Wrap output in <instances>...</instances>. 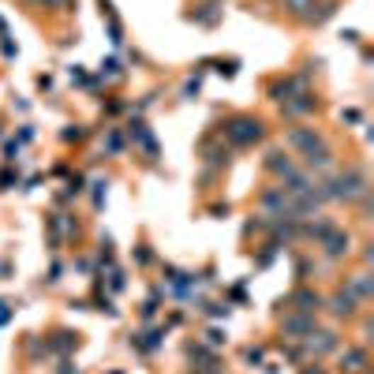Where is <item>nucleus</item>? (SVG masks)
I'll return each mask as SVG.
<instances>
[{
	"mask_svg": "<svg viewBox=\"0 0 374 374\" xmlns=\"http://www.w3.org/2000/svg\"><path fill=\"white\" fill-rule=\"evenodd\" d=\"M356 296L352 292H337V296H329V311L337 314V318H356Z\"/></svg>",
	"mask_w": 374,
	"mask_h": 374,
	"instance_id": "4",
	"label": "nucleus"
},
{
	"mask_svg": "<svg viewBox=\"0 0 374 374\" xmlns=\"http://www.w3.org/2000/svg\"><path fill=\"white\" fill-rule=\"evenodd\" d=\"M285 8L292 11V16H307V8H314V0H285Z\"/></svg>",
	"mask_w": 374,
	"mask_h": 374,
	"instance_id": "15",
	"label": "nucleus"
},
{
	"mask_svg": "<svg viewBox=\"0 0 374 374\" xmlns=\"http://www.w3.org/2000/svg\"><path fill=\"white\" fill-rule=\"evenodd\" d=\"M307 348H311V352H329V348H337V333H329V329L307 333Z\"/></svg>",
	"mask_w": 374,
	"mask_h": 374,
	"instance_id": "5",
	"label": "nucleus"
},
{
	"mask_svg": "<svg viewBox=\"0 0 374 374\" xmlns=\"http://www.w3.org/2000/svg\"><path fill=\"white\" fill-rule=\"evenodd\" d=\"M352 296H356V300H370V296H374L367 273H356V277H352Z\"/></svg>",
	"mask_w": 374,
	"mask_h": 374,
	"instance_id": "11",
	"label": "nucleus"
},
{
	"mask_svg": "<svg viewBox=\"0 0 374 374\" xmlns=\"http://www.w3.org/2000/svg\"><path fill=\"white\" fill-rule=\"evenodd\" d=\"M101 75H105V79H116V75H120V64H116V60L101 64Z\"/></svg>",
	"mask_w": 374,
	"mask_h": 374,
	"instance_id": "16",
	"label": "nucleus"
},
{
	"mask_svg": "<svg viewBox=\"0 0 374 374\" xmlns=\"http://www.w3.org/2000/svg\"><path fill=\"white\" fill-rule=\"evenodd\" d=\"M333 11H337V4H333V0H326V4H318V11H307V16H303V23L322 26L326 19H333Z\"/></svg>",
	"mask_w": 374,
	"mask_h": 374,
	"instance_id": "10",
	"label": "nucleus"
},
{
	"mask_svg": "<svg viewBox=\"0 0 374 374\" xmlns=\"http://www.w3.org/2000/svg\"><path fill=\"white\" fill-rule=\"evenodd\" d=\"M292 303H300L296 311L311 314V311H318V307H322V296H318V292H307V288H300L296 296H292Z\"/></svg>",
	"mask_w": 374,
	"mask_h": 374,
	"instance_id": "6",
	"label": "nucleus"
},
{
	"mask_svg": "<svg viewBox=\"0 0 374 374\" xmlns=\"http://www.w3.org/2000/svg\"><path fill=\"white\" fill-rule=\"evenodd\" d=\"M329 157H333V154H329V146L322 142V146H314V150H307V154H303V162H307V169H326V165H329Z\"/></svg>",
	"mask_w": 374,
	"mask_h": 374,
	"instance_id": "8",
	"label": "nucleus"
},
{
	"mask_svg": "<svg viewBox=\"0 0 374 374\" xmlns=\"http://www.w3.org/2000/svg\"><path fill=\"white\" fill-rule=\"evenodd\" d=\"M348 244H352V239H348V232H341V229H329L322 239H318V247H322L329 259H341V255H348Z\"/></svg>",
	"mask_w": 374,
	"mask_h": 374,
	"instance_id": "2",
	"label": "nucleus"
},
{
	"mask_svg": "<svg viewBox=\"0 0 374 374\" xmlns=\"http://www.w3.org/2000/svg\"><path fill=\"white\" fill-rule=\"evenodd\" d=\"M225 135H229L232 146H255L266 135V128H262V120H255V116H232L229 124H225Z\"/></svg>",
	"mask_w": 374,
	"mask_h": 374,
	"instance_id": "1",
	"label": "nucleus"
},
{
	"mask_svg": "<svg viewBox=\"0 0 374 374\" xmlns=\"http://www.w3.org/2000/svg\"><path fill=\"white\" fill-rule=\"evenodd\" d=\"M131 139H135L139 146H142V150L146 154H157V142H154V135H150V131H146V124H131Z\"/></svg>",
	"mask_w": 374,
	"mask_h": 374,
	"instance_id": "9",
	"label": "nucleus"
},
{
	"mask_svg": "<svg viewBox=\"0 0 374 374\" xmlns=\"http://www.w3.org/2000/svg\"><path fill=\"white\" fill-rule=\"evenodd\" d=\"M187 19H191V23H203V26H213V23L221 19V8H217V4H203L198 11H187Z\"/></svg>",
	"mask_w": 374,
	"mask_h": 374,
	"instance_id": "7",
	"label": "nucleus"
},
{
	"mask_svg": "<svg viewBox=\"0 0 374 374\" xmlns=\"http://www.w3.org/2000/svg\"><path fill=\"white\" fill-rule=\"evenodd\" d=\"M341 363H344V370H359V367H367V352L363 348H348L341 356Z\"/></svg>",
	"mask_w": 374,
	"mask_h": 374,
	"instance_id": "12",
	"label": "nucleus"
},
{
	"mask_svg": "<svg viewBox=\"0 0 374 374\" xmlns=\"http://www.w3.org/2000/svg\"><path fill=\"white\" fill-rule=\"evenodd\" d=\"M285 333H314V318H288L285 322Z\"/></svg>",
	"mask_w": 374,
	"mask_h": 374,
	"instance_id": "14",
	"label": "nucleus"
},
{
	"mask_svg": "<svg viewBox=\"0 0 374 374\" xmlns=\"http://www.w3.org/2000/svg\"><path fill=\"white\" fill-rule=\"evenodd\" d=\"M285 142L307 154V150H314V146H322V135H318L314 128H292L288 135H285Z\"/></svg>",
	"mask_w": 374,
	"mask_h": 374,
	"instance_id": "3",
	"label": "nucleus"
},
{
	"mask_svg": "<svg viewBox=\"0 0 374 374\" xmlns=\"http://www.w3.org/2000/svg\"><path fill=\"white\" fill-rule=\"evenodd\" d=\"M120 150H124V139L113 131V135H109V154H120Z\"/></svg>",
	"mask_w": 374,
	"mask_h": 374,
	"instance_id": "17",
	"label": "nucleus"
},
{
	"mask_svg": "<svg viewBox=\"0 0 374 374\" xmlns=\"http://www.w3.org/2000/svg\"><path fill=\"white\" fill-rule=\"evenodd\" d=\"M266 169H273V172H280V176H288L292 172V165H288V157L280 154V150H270V157H266Z\"/></svg>",
	"mask_w": 374,
	"mask_h": 374,
	"instance_id": "13",
	"label": "nucleus"
},
{
	"mask_svg": "<svg viewBox=\"0 0 374 374\" xmlns=\"http://www.w3.org/2000/svg\"><path fill=\"white\" fill-rule=\"evenodd\" d=\"M191 94H198V79H191V83L183 86V98H191Z\"/></svg>",
	"mask_w": 374,
	"mask_h": 374,
	"instance_id": "18",
	"label": "nucleus"
},
{
	"mask_svg": "<svg viewBox=\"0 0 374 374\" xmlns=\"http://www.w3.org/2000/svg\"><path fill=\"white\" fill-rule=\"evenodd\" d=\"M8 322V303H0V326Z\"/></svg>",
	"mask_w": 374,
	"mask_h": 374,
	"instance_id": "19",
	"label": "nucleus"
}]
</instances>
